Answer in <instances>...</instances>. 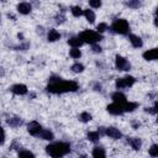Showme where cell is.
I'll use <instances>...</instances> for the list:
<instances>
[{
  "instance_id": "1",
  "label": "cell",
  "mask_w": 158,
  "mask_h": 158,
  "mask_svg": "<svg viewBox=\"0 0 158 158\" xmlns=\"http://www.w3.org/2000/svg\"><path fill=\"white\" fill-rule=\"evenodd\" d=\"M47 91L52 94H62V93H69V91H77L79 89V85L77 81L73 80H63L62 78L51 77L49 84L47 85Z\"/></svg>"
},
{
  "instance_id": "2",
  "label": "cell",
  "mask_w": 158,
  "mask_h": 158,
  "mask_svg": "<svg viewBox=\"0 0 158 158\" xmlns=\"http://www.w3.org/2000/svg\"><path fill=\"white\" fill-rule=\"evenodd\" d=\"M46 152L51 157H63L70 152V144L68 142H54L46 147Z\"/></svg>"
},
{
  "instance_id": "3",
  "label": "cell",
  "mask_w": 158,
  "mask_h": 158,
  "mask_svg": "<svg viewBox=\"0 0 158 158\" xmlns=\"http://www.w3.org/2000/svg\"><path fill=\"white\" fill-rule=\"evenodd\" d=\"M79 37L83 40L84 43H89V44H94L98 43L99 41L102 40L101 33H99L98 31H91V30H85L83 32H80Z\"/></svg>"
},
{
  "instance_id": "4",
  "label": "cell",
  "mask_w": 158,
  "mask_h": 158,
  "mask_svg": "<svg viewBox=\"0 0 158 158\" xmlns=\"http://www.w3.org/2000/svg\"><path fill=\"white\" fill-rule=\"evenodd\" d=\"M111 30L115 33H118V35H127L128 31H130V25H128L127 20H125V19H117V20H115L112 22Z\"/></svg>"
},
{
  "instance_id": "5",
  "label": "cell",
  "mask_w": 158,
  "mask_h": 158,
  "mask_svg": "<svg viewBox=\"0 0 158 158\" xmlns=\"http://www.w3.org/2000/svg\"><path fill=\"white\" fill-rule=\"evenodd\" d=\"M135 81H136V79H135L133 77L126 75V77H123V78H118V79L116 80L115 85H116L117 89H125V88H131V86L135 84Z\"/></svg>"
},
{
  "instance_id": "6",
  "label": "cell",
  "mask_w": 158,
  "mask_h": 158,
  "mask_svg": "<svg viewBox=\"0 0 158 158\" xmlns=\"http://www.w3.org/2000/svg\"><path fill=\"white\" fill-rule=\"evenodd\" d=\"M115 67H116L117 70H130L131 69L130 62L126 58H123L122 56H118V54L115 57Z\"/></svg>"
},
{
  "instance_id": "7",
  "label": "cell",
  "mask_w": 158,
  "mask_h": 158,
  "mask_svg": "<svg viewBox=\"0 0 158 158\" xmlns=\"http://www.w3.org/2000/svg\"><path fill=\"white\" fill-rule=\"evenodd\" d=\"M27 131H28V133H30L31 136L38 137L40 132L42 131V126H41L37 121H31V122L27 125Z\"/></svg>"
},
{
  "instance_id": "8",
  "label": "cell",
  "mask_w": 158,
  "mask_h": 158,
  "mask_svg": "<svg viewBox=\"0 0 158 158\" xmlns=\"http://www.w3.org/2000/svg\"><path fill=\"white\" fill-rule=\"evenodd\" d=\"M106 110H107V112H109V114L115 115V116H117V115H122V114L125 112V111H123L122 105H120V104H117V102H112V104L107 105Z\"/></svg>"
},
{
  "instance_id": "9",
  "label": "cell",
  "mask_w": 158,
  "mask_h": 158,
  "mask_svg": "<svg viewBox=\"0 0 158 158\" xmlns=\"http://www.w3.org/2000/svg\"><path fill=\"white\" fill-rule=\"evenodd\" d=\"M105 135H106L107 137L112 138V139H120V138H122L121 131H120L118 128H116V127H107V128L105 130Z\"/></svg>"
},
{
  "instance_id": "10",
  "label": "cell",
  "mask_w": 158,
  "mask_h": 158,
  "mask_svg": "<svg viewBox=\"0 0 158 158\" xmlns=\"http://www.w3.org/2000/svg\"><path fill=\"white\" fill-rule=\"evenodd\" d=\"M142 57L146 60H158V48H152V49L143 52Z\"/></svg>"
},
{
  "instance_id": "11",
  "label": "cell",
  "mask_w": 158,
  "mask_h": 158,
  "mask_svg": "<svg viewBox=\"0 0 158 158\" xmlns=\"http://www.w3.org/2000/svg\"><path fill=\"white\" fill-rule=\"evenodd\" d=\"M10 90H11L14 94H16V95H25V94H27V91H28V89H27V86H26L25 84H15V85L11 86Z\"/></svg>"
},
{
  "instance_id": "12",
  "label": "cell",
  "mask_w": 158,
  "mask_h": 158,
  "mask_svg": "<svg viewBox=\"0 0 158 158\" xmlns=\"http://www.w3.org/2000/svg\"><path fill=\"white\" fill-rule=\"evenodd\" d=\"M111 99L114 100V102H117V104H120V105H123V104L127 101V100H126V95L122 94V93L118 91V90L111 94Z\"/></svg>"
},
{
  "instance_id": "13",
  "label": "cell",
  "mask_w": 158,
  "mask_h": 158,
  "mask_svg": "<svg viewBox=\"0 0 158 158\" xmlns=\"http://www.w3.org/2000/svg\"><path fill=\"white\" fill-rule=\"evenodd\" d=\"M16 9H17V11H19L20 14H22V15H28V14L31 12V10H32V6H31V4L23 1V2H20Z\"/></svg>"
},
{
  "instance_id": "14",
  "label": "cell",
  "mask_w": 158,
  "mask_h": 158,
  "mask_svg": "<svg viewBox=\"0 0 158 158\" xmlns=\"http://www.w3.org/2000/svg\"><path fill=\"white\" fill-rule=\"evenodd\" d=\"M128 40H130L131 44H132L135 48H141V47L143 46V41H142V38H141L139 36H137V35L131 33V35L128 36Z\"/></svg>"
},
{
  "instance_id": "15",
  "label": "cell",
  "mask_w": 158,
  "mask_h": 158,
  "mask_svg": "<svg viewBox=\"0 0 158 158\" xmlns=\"http://www.w3.org/2000/svg\"><path fill=\"white\" fill-rule=\"evenodd\" d=\"M6 122H7V125H9L10 127H12V128L20 127V126L23 123L22 118H20V117H16V116H14V117H9V118L6 120Z\"/></svg>"
},
{
  "instance_id": "16",
  "label": "cell",
  "mask_w": 158,
  "mask_h": 158,
  "mask_svg": "<svg viewBox=\"0 0 158 158\" xmlns=\"http://www.w3.org/2000/svg\"><path fill=\"white\" fill-rule=\"evenodd\" d=\"M59 38H60V33H59L57 30L51 28V30L48 31V33H47V41H48V42H56V41H58Z\"/></svg>"
},
{
  "instance_id": "17",
  "label": "cell",
  "mask_w": 158,
  "mask_h": 158,
  "mask_svg": "<svg viewBox=\"0 0 158 158\" xmlns=\"http://www.w3.org/2000/svg\"><path fill=\"white\" fill-rule=\"evenodd\" d=\"M38 137H40L41 139H44V141H52V139L54 138V135H53L52 131L46 130V128H42V131L40 132Z\"/></svg>"
},
{
  "instance_id": "18",
  "label": "cell",
  "mask_w": 158,
  "mask_h": 158,
  "mask_svg": "<svg viewBox=\"0 0 158 158\" xmlns=\"http://www.w3.org/2000/svg\"><path fill=\"white\" fill-rule=\"evenodd\" d=\"M128 143H130V146H131L135 151H139L141 147H142V141H141V138H138V137H131V138L128 139Z\"/></svg>"
},
{
  "instance_id": "19",
  "label": "cell",
  "mask_w": 158,
  "mask_h": 158,
  "mask_svg": "<svg viewBox=\"0 0 158 158\" xmlns=\"http://www.w3.org/2000/svg\"><path fill=\"white\" fill-rule=\"evenodd\" d=\"M83 43H84V42H83V40H81L79 36L70 37V38L68 40V44H69L70 47H77V48H79V47H80Z\"/></svg>"
},
{
  "instance_id": "20",
  "label": "cell",
  "mask_w": 158,
  "mask_h": 158,
  "mask_svg": "<svg viewBox=\"0 0 158 158\" xmlns=\"http://www.w3.org/2000/svg\"><path fill=\"white\" fill-rule=\"evenodd\" d=\"M91 154L95 158H105L106 157V152H105V149L102 147H94Z\"/></svg>"
},
{
  "instance_id": "21",
  "label": "cell",
  "mask_w": 158,
  "mask_h": 158,
  "mask_svg": "<svg viewBox=\"0 0 158 158\" xmlns=\"http://www.w3.org/2000/svg\"><path fill=\"white\" fill-rule=\"evenodd\" d=\"M122 107H123V111L125 112H132L135 109H137L138 107V104L137 102H131V101H126L123 105H122Z\"/></svg>"
},
{
  "instance_id": "22",
  "label": "cell",
  "mask_w": 158,
  "mask_h": 158,
  "mask_svg": "<svg viewBox=\"0 0 158 158\" xmlns=\"http://www.w3.org/2000/svg\"><path fill=\"white\" fill-rule=\"evenodd\" d=\"M86 137H88V139L90 142H94L95 143V142H98L100 139V132L99 131H90V132H88Z\"/></svg>"
},
{
  "instance_id": "23",
  "label": "cell",
  "mask_w": 158,
  "mask_h": 158,
  "mask_svg": "<svg viewBox=\"0 0 158 158\" xmlns=\"http://www.w3.org/2000/svg\"><path fill=\"white\" fill-rule=\"evenodd\" d=\"M84 16H85V19H86V21L89 23H94L95 22V14H94L93 10H89V9L84 10Z\"/></svg>"
},
{
  "instance_id": "24",
  "label": "cell",
  "mask_w": 158,
  "mask_h": 158,
  "mask_svg": "<svg viewBox=\"0 0 158 158\" xmlns=\"http://www.w3.org/2000/svg\"><path fill=\"white\" fill-rule=\"evenodd\" d=\"M70 12H72V15H73L74 17H80V16L84 15V10H83L80 6H73V7L70 9Z\"/></svg>"
},
{
  "instance_id": "25",
  "label": "cell",
  "mask_w": 158,
  "mask_h": 158,
  "mask_svg": "<svg viewBox=\"0 0 158 158\" xmlns=\"http://www.w3.org/2000/svg\"><path fill=\"white\" fill-rule=\"evenodd\" d=\"M69 56H70L72 58H74V59H79V58L81 57V52H80L79 48H77V47H72V49L69 51Z\"/></svg>"
},
{
  "instance_id": "26",
  "label": "cell",
  "mask_w": 158,
  "mask_h": 158,
  "mask_svg": "<svg viewBox=\"0 0 158 158\" xmlns=\"http://www.w3.org/2000/svg\"><path fill=\"white\" fill-rule=\"evenodd\" d=\"M91 120V115L89 114V112H86V111H84V112H81L80 115H79V121H81V122H89Z\"/></svg>"
},
{
  "instance_id": "27",
  "label": "cell",
  "mask_w": 158,
  "mask_h": 158,
  "mask_svg": "<svg viewBox=\"0 0 158 158\" xmlns=\"http://www.w3.org/2000/svg\"><path fill=\"white\" fill-rule=\"evenodd\" d=\"M72 70H73L74 73H81V72L84 70V65H83L81 63H74V64L72 65Z\"/></svg>"
},
{
  "instance_id": "28",
  "label": "cell",
  "mask_w": 158,
  "mask_h": 158,
  "mask_svg": "<svg viewBox=\"0 0 158 158\" xmlns=\"http://www.w3.org/2000/svg\"><path fill=\"white\" fill-rule=\"evenodd\" d=\"M109 30V26H107V23H105V22H101V23H99L98 26H96V31L99 32V33H104L105 31H107Z\"/></svg>"
},
{
  "instance_id": "29",
  "label": "cell",
  "mask_w": 158,
  "mask_h": 158,
  "mask_svg": "<svg viewBox=\"0 0 158 158\" xmlns=\"http://www.w3.org/2000/svg\"><path fill=\"white\" fill-rule=\"evenodd\" d=\"M149 156L152 157H158V144H152L149 147Z\"/></svg>"
},
{
  "instance_id": "30",
  "label": "cell",
  "mask_w": 158,
  "mask_h": 158,
  "mask_svg": "<svg viewBox=\"0 0 158 158\" xmlns=\"http://www.w3.org/2000/svg\"><path fill=\"white\" fill-rule=\"evenodd\" d=\"M89 5L94 9H99L101 6V0H89Z\"/></svg>"
},
{
  "instance_id": "31",
  "label": "cell",
  "mask_w": 158,
  "mask_h": 158,
  "mask_svg": "<svg viewBox=\"0 0 158 158\" xmlns=\"http://www.w3.org/2000/svg\"><path fill=\"white\" fill-rule=\"evenodd\" d=\"M19 157H35V154L30 151H19Z\"/></svg>"
},
{
  "instance_id": "32",
  "label": "cell",
  "mask_w": 158,
  "mask_h": 158,
  "mask_svg": "<svg viewBox=\"0 0 158 158\" xmlns=\"http://www.w3.org/2000/svg\"><path fill=\"white\" fill-rule=\"evenodd\" d=\"M54 19H56V22H57V23H63V22L65 21V16H64V14H62V12L58 14Z\"/></svg>"
},
{
  "instance_id": "33",
  "label": "cell",
  "mask_w": 158,
  "mask_h": 158,
  "mask_svg": "<svg viewBox=\"0 0 158 158\" xmlns=\"http://www.w3.org/2000/svg\"><path fill=\"white\" fill-rule=\"evenodd\" d=\"M127 5H128L130 7H133V9H137V7L139 6V1H138V0H130V1L127 2Z\"/></svg>"
},
{
  "instance_id": "34",
  "label": "cell",
  "mask_w": 158,
  "mask_h": 158,
  "mask_svg": "<svg viewBox=\"0 0 158 158\" xmlns=\"http://www.w3.org/2000/svg\"><path fill=\"white\" fill-rule=\"evenodd\" d=\"M10 148L11 149H19V151H21V148H22V146L17 142V141H14L12 143H11V146H10Z\"/></svg>"
},
{
  "instance_id": "35",
  "label": "cell",
  "mask_w": 158,
  "mask_h": 158,
  "mask_svg": "<svg viewBox=\"0 0 158 158\" xmlns=\"http://www.w3.org/2000/svg\"><path fill=\"white\" fill-rule=\"evenodd\" d=\"M91 49H93V52L94 53H100L102 49H101V47L99 46V44H96V43H94V44H91Z\"/></svg>"
},
{
  "instance_id": "36",
  "label": "cell",
  "mask_w": 158,
  "mask_h": 158,
  "mask_svg": "<svg viewBox=\"0 0 158 158\" xmlns=\"http://www.w3.org/2000/svg\"><path fill=\"white\" fill-rule=\"evenodd\" d=\"M153 112H154V114L158 112V101H156V104H154V106H153Z\"/></svg>"
},
{
  "instance_id": "37",
  "label": "cell",
  "mask_w": 158,
  "mask_h": 158,
  "mask_svg": "<svg viewBox=\"0 0 158 158\" xmlns=\"http://www.w3.org/2000/svg\"><path fill=\"white\" fill-rule=\"evenodd\" d=\"M132 126H133L135 130H137V128L139 127V122H132Z\"/></svg>"
},
{
  "instance_id": "38",
  "label": "cell",
  "mask_w": 158,
  "mask_h": 158,
  "mask_svg": "<svg viewBox=\"0 0 158 158\" xmlns=\"http://www.w3.org/2000/svg\"><path fill=\"white\" fill-rule=\"evenodd\" d=\"M5 137H6V135H5V131L2 130V139H1V144H4V142H5Z\"/></svg>"
},
{
  "instance_id": "39",
  "label": "cell",
  "mask_w": 158,
  "mask_h": 158,
  "mask_svg": "<svg viewBox=\"0 0 158 158\" xmlns=\"http://www.w3.org/2000/svg\"><path fill=\"white\" fill-rule=\"evenodd\" d=\"M154 25L158 27V16H156V19H154Z\"/></svg>"
},
{
  "instance_id": "40",
  "label": "cell",
  "mask_w": 158,
  "mask_h": 158,
  "mask_svg": "<svg viewBox=\"0 0 158 158\" xmlns=\"http://www.w3.org/2000/svg\"><path fill=\"white\" fill-rule=\"evenodd\" d=\"M154 12H156V16H158V6L156 7V11H154Z\"/></svg>"
},
{
  "instance_id": "41",
  "label": "cell",
  "mask_w": 158,
  "mask_h": 158,
  "mask_svg": "<svg viewBox=\"0 0 158 158\" xmlns=\"http://www.w3.org/2000/svg\"><path fill=\"white\" fill-rule=\"evenodd\" d=\"M156 122H157V123H158V117H157V118H156Z\"/></svg>"
}]
</instances>
